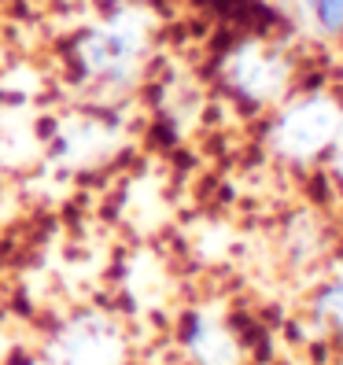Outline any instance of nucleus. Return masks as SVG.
I'll list each match as a JSON object with an SVG mask.
<instances>
[{
	"mask_svg": "<svg viewBox=\"0 0 343 365\" xmlns=\"http://www.w3.org/2000/svg\"><path fill=\"white\" fill-rule=\"evenodd\" d=\"M343 133V111L332 96H307L273 122L270 140L285 159H314Z\"/></svg>",
	"mask_w": 343,
	"mask_h": 365,
	"instance_id": "f257e3e1",
	"label": "nucleus"
},
{
	"mask_svg": "<svg viewBox=\"0 0 343 365\" xmlns=\"http://www.w3.org/2000/svg\"><path fill=\"white\" fill-rule=\"evenodd\" d=\"M74 56H78V67L93 81L126 85L137 74V63L144 56V30L130 19H115V23L85 34L74 45Z\"/></svg>",
	"mask_w": 343,
	"mask_h": 365,
	"instance_id": "f03ea898",
	"label": "nucleus"
},
{
	"mask_svg": "<svg viewBox=\"0 0 343 365\" xmlns=\"http://www.w3.org/2000/svg\"><path fill=\"white\" fill-rule=\"evenodd\" d=\"M130 347L111 317L81 314L48 339V365H126Z\"/></svg>",
	"mask_w": 343,
	"mask_h": 365,
	"instance_id": "7ed1b4c3",
	"label": "nucleus"
},
{
	"mask_svg": "<svg viewBox=\"0 0 343 365\" xmlns=\"http://www.w3.org/2000/svg\"><path fill=\"white\" fill-rule=\"evenodd\" d=\"M225 81L229 89L247 103H270L281 96V89L288 85V67L281 56L262 52L259 45H244L229 56L225 63Z\"/></svg>",
	"mask_w": 343,
	"mask_h": 365,
	"instance_id": "20e7f679",
	"label": "nucleus"
},
{
	"mask_svg": "<svg viewBox=\"0 0 343 365\" xmlns=\"http://www.w3.org/2000/svg\"><path fill=\"white\" fill-rule=\"evenodd\" d=\"M185 351L192 354L196 365H240L244 361V347L240 339L229 332L225 321H218L214 314L192 310L185 317Z\"/></svg>",
	"mask_w": 343,
	"mask_h": 365,
	"instance_id": "39448f33",
	"label": "nucleus"
},
{
	"mask_svg": "<svg viewBox=\"0 0 343 365\" xmlns=\"http://www.w3.org/2000/svg\"><path fill=\"white\" fill-rule=\"evenodd\" d=\"M303 8L325 37H343V0H303Z\"/></svg>",
	"mask_w": 343,
	"mask_h": 365,
	"instance_id": "423d86ee",
	"label": "nucleus"
},
{
	"mask_svg": "<svg viewBox=\"0 0 343 365\" xmlns=\"http://www.w3.org/2000/svg\"><path fill=\"white\" fill-rule=\"evenodd\" d=\"M314 310H317V317H325L336 329H343V281L321 288L317 299H314Z\"/></svg>",
	"mask_w": 343,
	"mask_h": 365,
	"instance_id": "0eeeda50",
	"label": "nucleus"
},
{
	"mask_svg": "<svg viewBox=\"0 0 343 365\" xmlns=\"http://www.w3.org/2000/svg\"><path fill=\"white\" fill-rule=\"evenodd\" d=\"M336 174L343 178V144H339V155H336Z\"/></svg>",
	"mask_w": 343,
	"mask_h": 365,
	"instance_id": "6e6552de",
	"label": "nucleus"
}]
</instances>
